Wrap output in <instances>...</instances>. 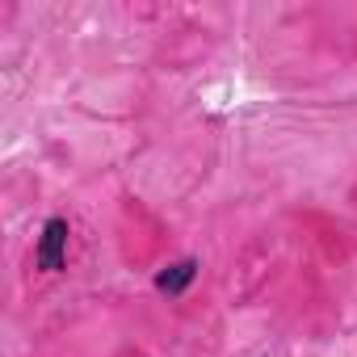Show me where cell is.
I'll return each instance as SVG.
<instances>
[{
	"label": "cell",
	"instance_id": "7a4b0ae2",
	"mask_svg": "<svg viewBox=\"0 0 357 357\" xmlns=\"http://www.w3.org/2000/svg\"><path fill=\"white\" fill-rule=\"evenodd\" d=\"M198 261L194 257H185V261H172V265H164L160 273H155V290L160 294H185L190 286H194V278H198Z\"/></svg>",
	"mask_w": 357,
	"mask_h": 357
},
{
	"label": "cell",
	"instance_id": "6da1fadb",
	"mask_svg": "<svg viewBox=\"0 0 357 357\" xmlns=\"http://www.w3.org/2000/svg\"><path fill=\"white\" fill-rule=\"evenodd\" d=\"M68 219H47L43 223V236H38V248H34V265L43 269V273H59L63 265H68Z\"/></svg>",
	"mask_w": 357,
	"mask_h": 357
}]
</instances>
